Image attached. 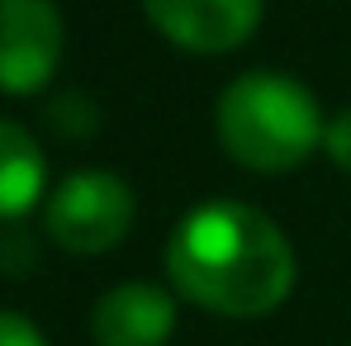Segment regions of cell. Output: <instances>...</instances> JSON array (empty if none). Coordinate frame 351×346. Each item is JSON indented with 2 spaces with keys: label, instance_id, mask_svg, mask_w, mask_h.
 I'll return each mask as SVG.
<instances>
[{
  "label": "cell",
  "instance_id": "6da1fadb",
  "mask_svg": "<svg viewBox=\"0 0 351 346\" xmlns=\"http://www.w3.org/2000/svg\"><path fill=\"white\" fill-rule=\"evenodd\" d=\"M299 261L271 214L242 199H204L167 237V280L219 318H266L294 289Z\"/></svg>",
  "mask_w": 351,
  "mask_h": 346
},
{
  "label": "cell",
  "instance_id": "7a4b0ae2",
  "mask_svg": "<svg viewBox=\"0 0 351 346\" xmlns=\"http://www.w3.org/2000/svg\"><path fill=\"white\" fill-rule=\"evenodd\" d=\"M328 119L318 110V95L294 81L290 71H242L219 90L214 133L219 147L237 166L256 175H280L304 166L313 152H323Z\"/></svg>",
  "mask_w": 351,
  "mask_h": 346
},
{
  "label": "cell",
  "instance_id": "3957f363",
  "mask_svg": "<svg viewBox=\"0 0 351 346\" xmlns=\"http://www.w3.org/2000/svg\"><path fill=\"white\" fill-rule=\"evenodd\" d=\"M138 199L128 180L105 166H86L58 180L43 199V232L66 256H105L133 228Z\"/></svg>",
  "mask_w": 351,
  "mask_h": 346
},
{
  "label": "cell",
  "instance_id": "277c9868",
  "mask_svg": "<svg viewBox=\"0 0 351 346\" xmlns=\"http://www.w3.org/2000/svg\"><path fill=\"white\" fill-rule=\"evenodd\" d=\"M66 24L58 0H0V90L38 95L58 76Z\"/></svg>",
  "mask_w": 351,
  "mask_h": 346
},
{
  "label": "cell",
  "instance_id": "5b68a950",
  "mask_svg": "<svg viewBox=\"0 0 351 346\" xmlns=\"http://www.w3.org/2000/svg\"><path fill=\"white\" fill-rule=\"evenodd\" d=\"M147 24L185 53L219 58L242 48L266 14V0H143Z\"/></svg>",
  "mask_w": 351,
  "mask_h": 346
},
{
  "label": "cell",
  "instance_id": "8992f818",
  "mask_svg": "<svg viewBox=\"0 0 351 346\" xmlns=\"http://www.w3.org/2000/svg\"><path fill=\"white\" fill-rule=\"evenodd\" d=\"M95 346H167L176 337V299L152 280L110 285L90 308Z\"/></svg>",
  "mask_w": 351,
  "mask_h": 346
},
{
  "label": "cell",
  "instance_id": "52a82bcc",
  "mask_svg": "<svg viewBox=\"0 0 351 346\" xmlns=\"http://www.w3.org/2000/svg\"><path fill=\"white\" fill-rule=\"evenodd\" d=\"M48 185V157L38 147V138L14 123L0 119V223H19Z\"/></svg>",
  "mask_w": 351,
  "mask_h": 346
},
{
  "label": "cell",
  "instance_id": "ba28073f",
  "mask_svg": "<svg viewBox=\"0 0 351 346\" xmlns=\"http://www.w3.org/2000/svg\"><path fill=\"white\" fill-rule=\"evenodd\" d=\"M323 152H328V162H332L337 171L351 175V105L328 119V128H323Z\"/></svg>",
  "mask_w": 351,
  "mask_h": 346
},
{
  "label": "cell",
  "instance_id": "9c48e42d",
  "mask_svg": "<svg viewBox=\"0 0 351 346\" xmlns=\"http://www.w3.org/2000/svg\"><path fill=\"white\" fill-rule=\"evenodd\" d=\"M0 346H48L43 328L14 308H0Z\"/></svg>",
  "mask_w": 351,
  "mask_h": 346
}]
</instances>
